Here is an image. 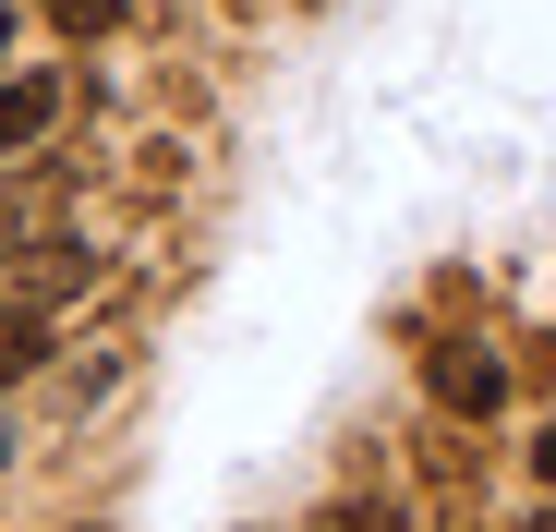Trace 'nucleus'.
Segmentation results:
<instances>
[{
    "mask_svg": "<svg viewBox=\"0 0 556 532\" xmlns=\"http://www.w3.org/2000/svg\"><path fill=\"white\" fill-rule=\"evenodd\" d=\"M424 388H435V411H459V423H496V411H508V364H496L484 339L424 351Z\"/></svg>",
    "mask_w": 556,
    "mask_h": 532,
    "instance_id": "1",
    "label": "nucleus"
},
{
    "mask_svg": "<svg viewBox=\"0 0 556 532\" xmlns=\"http://www.w3.org/2000/svg\"><path fill=\"white\" fill-rule=\"evenodd\" d=\"M49 122H61V73H0V157L49 145Z\"/></svg>",
    "mask_w": 556,
    "mask_h": 532,
    "instance_id": "2",
    "label": "nucleus"
},
{
    "mask_svg": "<svg viewBox=\"0 0 556 532\" xmlns=\"http://www.w3.org/2000/svg\"><path fill=\"white\" fill-rule=\"evenodd\" d=\"M37 364H49V315L25 303V315H0V388H25Z\"/></svg>",
    "mask_w": 556,
    "mask_h": 532,
    "instance_id": "3",
    "label": "nucleus"
},
{
    "mask_svg": "<svg viewBox=\"0 0 556 532\" xmlns=\"http://www.w3.org/2000/svg\"><path fill=\"white\" fill-rule=\"evenodd\" d=\"M49 13H61V37H110V25H122V0H49Z\"/></svg>",
    "mask_w": 556,
    "mask_h": 532,
    "instance_id": "4",
    "label": "nucleus"
},
{
    "mask_svg": "<svg viewBox=\"0 0 556 532\" xmlns=\"http://www.w3.org/2000/svg\"><path fill=\"white\" fill-rule=\"evenodd\" d=\"M532 472H544V484H556V423H544V435H532Z\"/></svg>",
    "mask_w": 556,
    "mask_h": 532,
    "instance_id": "5",
    "label": "nucleus"
},
{
    "mask_svg": "<svg viewBox=\"0 0 556 532\" xmlns=\"http://www.w3.org/2000/svg\"><path fill=\"white\" fill-rule=\"evenodd\" d=\"M0 49H13V0H0Z\"/></svg>",
    "mask_w": 556,
    "mask_h": 532,
    "instance_id": "6",
    "label": "nucleus"
},
{
    "mask_svg": "<svg viewBox=\"0 0 556 532\" xmlns=\"http://www.w3.org/2000/svg\"><path fill=\"white\" fill-rule=\"evenodd\" d=\"M0 460H13V423H0Z\"/></svg>",
    "mask_w": 556,
    "mask_h": 532,
    "instance_id": "7",
    "label": "nucleus"
}]
</instances>
